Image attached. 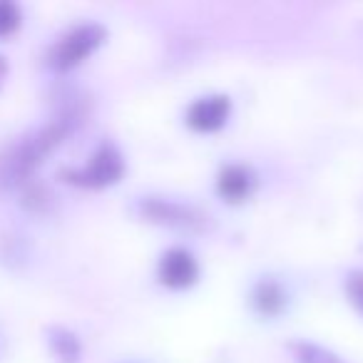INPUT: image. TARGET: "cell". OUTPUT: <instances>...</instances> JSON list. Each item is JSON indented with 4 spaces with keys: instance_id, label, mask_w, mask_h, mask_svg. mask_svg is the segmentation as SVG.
<instances>
[{
    "instance_id": "6da1fadb",
    "label": "cell",
    "mask_w": 363,
    "mask_h": 363,
    "mask_svg": "<svg viewBox=\"0 0 363 363\" xmlns=\"http://www.w3.org/2000/svg\"><path fill=\"white\" fill-rule=\"evenodd\" d=\"M82 117H85L82 100L70 97V102H65L50 122L8 142L0 150V197L35 179L38 167L65 142V137L80 125Z\"/></svg>"
},
{
    "instance_id": "ba28073f",
    "label": "cell",
    "mask_w": 363,
    "mask_h": 363,
    "mask_svg": "<svg viewBox=\"0 0 363 363\" xmlns=\"http://www.w3.org/2000/svg\"><path fill=\"white\" fill-rule=\"evenodd\" d=\"M252 303L262 316H279L286 306V294L274 279H262L252 291Z\"/></svg>"
},
{
    "instance_id": "5bb4252c",
    "label": "cell",
    "mask_w": 363,
    "mask_h": 363,
    "mask_svg": "<svg viewBox=\"0 0 363 363\" xmlns=\"http://www.w3.org/2000/svg\"><path fill=\"white\" fill-rule=\"evenodd\" d=\"M8 60H6V55H0V87L6 85V80H8Z\"/></svg>"
},
{
    "instance_id": "30bf717a",
    "label": "cell",
    "mask_w": 363,
    "mask_h": 363,
    "mask_svg": "<svg viewBox=\"0 0 363 363\" xmlns=\"http://www.w3.org/2000/svg\"><path fill=\"white\" fill-rule=\"evenodd\" d=\"M289 348H291L294 361L296 363H346L333 351H328V348L318 346V343H311V341H294Z\"/></svg>"
},
{
    "instance_id": "277c9868",
    "label": "cell",
    "mask_w": 363,
    "mask_h": 363,
    "mask_svg": "<svg viewBox=\"0 0 363 363\" xmlns=\"http://www.w3.org/2000/svg\"><path fill=\"white\" fill-rule=\"evenodd\" d=\"M140 214L152 224L179 229V232H204L209 227V217L197 207L164 197H145L140 202Z\"/></svg>"
},
{
    "instance_id": "8992f818",
    "label": "cell",
    "mask_w": 363,
    "mask_h": 363,
    "mask_svg": "<svg viewBox=\"0 0 363 363\" xmlns=\"http://www.w3.org/2000/svg\"><path fill=\"white\" fill-rule=\"evenodd\" d=\"M229 115H232V100L227 95H207V97H197L192 105L187 107V125L194 132H217L227 125Z\"/></svg>"
},
{
    "instance_id": "5b68a950",
    "label": "cell",
    "mask_w": 363,
    "mask_h": 363,
    "mask_svg": "<svg viewBox=\"0 0 363 363\" xmlns=\"http://www.w3.org/2000/svg\"><path fill=\"white\" fill-rule=\"evenodd\" d=\"M157 279L167 289H189L199 279V264L192 252L182 247L167 249L157 264Z\"/></svg>"
},
{
    "instance_id": "9c48e42d",
    "label": "cell",
    "mask_w": 363,
    "mask_h": 363,
    "mask_svg": "<svg viewBox=\"0 0 363 363\" xmlns=\"http://www.w3.org/2000/svg\"><path fill=\"white\" fill-rule=\"evenodd\" d=\"M48 346H50L52 356L60 363H77L82 356V343L70 328L65 326H50L45 331Z\"/></svg>"
},
{
    "instance_id": "7c38bea8",
    "label": "cell",
    "mask_w": 363,
    "mask_h": 363,
    "mask_svg": "<svg viewBox=\"0 0 363 363\" xmlns=\"http://www.w3.org/2000/svg\"><path fill=\"white\" fill-rule=\"evenodd\" d=\"M23 26V11L13 0H0V38H11Z\"/></svg>"
},
{
    "instance_id": "4fadbf2b",
    "label": "cell",
    "mask_w": 363,
    "mask_h": 363,
    "mask_svg": "<svg viewBox=\"0 0 363 363\" xmlns=\"http://www.w3.org/2000/svg\"><path fill=\"white\" fill-rule=\"evenodd\" d=\"M346 294L358 313L363 316V272H351L346 277Z\"/></svg>"
},
{
    "instance_id": "8fae6325",
    "label": "cell",
    "mask_w": 363,
    "mask_h": 363,
    "mask_svg": "<svg viewBox=\"0 0 363 363\" xmlns=\"http://www.w3.org/2000/svg\"><path fill=\"white\" fill-rule=\"evenodd\" d=\"M21 192H23V204H26L28 209H33V212H45L52 202L50 189L43 187L40 182H35V179H30L26 187H21Z\"/></svg>"
},
{
    "instance_id": "52a82bcc",
    "label": "cell",
    "mask_w": 363,
    "mask_h": 363,
    "mask_svg": "<svg viewBox=\"0 0 363 363\" xmlns=\"http://www.w3.org/2000/svg\"><path fill=\"white\" fill-rule=\"evenodd\" d=\"M257 172L247 164H224L217 174V192L229 204L247 202L257 189Z\"/></svg>"
},
{
    "instance_id": "3957f363",
    "label": "cell",
    "mask_w": 363,
    "mask_h": 363,
    "mask_svg": "<svg viewBox=\"0 0 363 363\" xmlns=\"http://www.w3.org/2000/svg\"><path fill=\"white\" fill-rule=\"evenodd\" d=\"M125 174V157L115 145H100L82 167L60 169V179L82 189H102L117 184Z\"/></svg>"
},
{
    "instance_id": "7a4b0ae2",
    "label": "cell",
    "mask_w": 363,
    "mask_h": 363,
    "mask_svg": "<svg viewBox=\"0 0 363 363\" xmlns=\"http://www.w3.org/2000/svg\"><path fill=\"white\" fill-rule=\"evenodd\" d=\"M107 40V30L100 23H80L72 26L67 33H62L55 43L50 45L45 55V62L50 70L67 72L75 70L80 62H85L102 43Z\"/></svg>"
}]
</instances>
